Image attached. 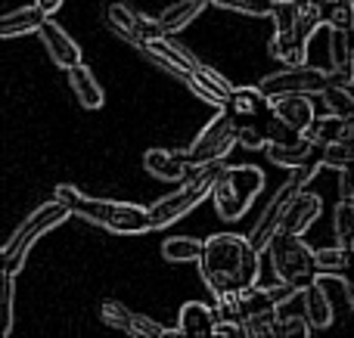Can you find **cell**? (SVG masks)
Returning <instances> with one entry per match:
<instances>
[{
    "label": "cell",
    "instance_id": "1",
    "mask_svg": "<svg viewBox=\"0 0 354 338\" xmlns=\"http://www.w3.org/2000/svg\"><path fill=\"white\" fill-rule=\"evenodd\" d=\"M261 252L252 246L249 236L214 233L205 239L199 258V277L214 298H230L236 292L258 283Z\"/></svg>",
    "mask_w": 354,
    "mask_h": 338
},
{
    "label": "cell",
    "instance_id": "2",
    "mask_svg": "<svg viewBox=\"0 0 354 338\" xmlns=\"http://www.w3.org/2000/svg\"><path fill=\"white\" fill-rule=\"evenodd\" d=\"M56 199L72 208V215L84 217L93 227H103L109 233L118 236H134V233H147L149 227V208H140V205H128V202H109V199H97L81 192L78 186L72 183H59L53 192Z\"/></svg>",
    "mask_w": 354,
    "mask_h": 338
},
{
    "label": "cell",
    "instance_id": "3",
    "mask_svg": "<svg viewBox=\"0 0 354 338\" xmlns=\"http://www.w3.org/2000/svg\"><path fill=\"white\" fill-rule=\"evenodd\" d=\"M264 190V171L255 165L224 168L212 190V202L221 221H239L252 208L255 196Z\"/></svg>",
    "mask_w": 354,
    "mask_h": 338
},
{
    "label": "cell",
    "instance_id": "4",
    "mask_svg": "<svg viewBox=\"0 0 354 338\" xmlns=\"http://www.w3.org/2000/svg\"><path fill=\"white\" fill-rule=\"evenodd\" d=\"M68 217H72V208H68L62 199H56V196L50 199V202L37 205V208L31 211V215L16 227V233L6 239V246H3V270L16 273L19 267L25 264V255H28V248L35 246V242L41 239L44 233H47V230L66 223Z\"/></svg>",
    "mask_w": 354,
    "mask_h": 338
},
{
    "label": "cell",
    "instance_id": "5",
    "mask_svg": "<svg viewBox=\"0 0 354 338\" xmlns=\"http://www.w3.org/2000/svg\"><path fill=\"white\" fill-rule=\"evenodd\" d=\"M221 171H224V168H221V161L193 168V177H189L180 190L171 192V196H165V199H159V202L149 208V227L162 230V227H168V223L180 221L183 215H189V211H193L202 199L212 196V190H214V183H218Z\"/></svg>",
    "mask_w": 354,
    "mask_h": 338
},
{
    "label": "cell",
    "instance_id": "6",
    "mask_svg": "<svg viewBox=\"0 0 354 338\" xmlns=\"http://www.w3.org/2000/svg\"><path fill=\"white\" fill-rule=\"evenodd\" d=\"M270 261L280 283H292L299 289L317 283L320 279V267H317V252L301 239L299 233H277L274 242L268 246Z\"/></svg>",
    "mask_w": 354,
    "mask_h": 338
},
{
    "label": "cell",
    "instance_id": "7",
    "mask_svg": "<svg viewBox=\"0 0 354 338\" xmlns=\"http://www.w3.org/2000/svg\"><path fill=\"white\" fill-rule=\"evenodd\" d=\"M233 146H239V121L227 109H221L183 152H187L189 168H202V165L224 161Z\"/></svg>",
    "mask_w": 354,
    "mask_h": 338
},
{
    "label": "cell",
    "instance_id": "8",
    "mask_svg": "<svg viewBox=\"0 0 354 338\" xmlns=\"http://www.w3.org/2000/svg\"><path fill=\"white\" fill-rule=\"evenodd\" d=\"M314 174H317V168H311V165H299L292 171V177L286 180V183L277 190V196L268 202V208L261 211V217H258V223H255V230H252V246L258 248V252H268V246L274 242V236L280 233V223H283V217H286V211H289V205H292V199L299 196L301 190L308 186V180H314Z\"/></svg>",
    "mask_w": 354,
    "mask_h": 338
},
{
    "label": "cell",
    "instance_id": "9",
    "mask_svg": "<svg viewBox=\"0 0 354 338\" xmlns=\"http://www.w3.org/2000/svg\"><path fill=\"white\" fill-rule=\"evenodd\" d=\"M299 286L292 283H280V286H270V289H258V286H249V289L236 292L230 298H218V320H249L255 314H264V310H277L283 308L286 301H292L299 295Z\"/></svg>",
    "mask_w": 354,
    "mask_h": 338
},
{
    "label": "cell",
    "instance_id": "10",
    "mask_svg": "<svg viewBox=\"0 0 354 338\" xmlns=\"http://www.w3.org/2000/svg\"><path fill=\"white\" fill-rule=\"evenodd\" d=\"M333 84V74L324 72V68H314V66H286L283 72H274L268 74V78L261 81V90L268 93V99L274 103V99L280 97H289V93H324L326 87Z\"/></svg>",
    "mask_w": 354,
    "mask_h": 338
},
{
    "label": "cell",
    "instance_id": "11",
    "mask_svg": "<svg viewBox=\"0 0 354 338\" xmlns=\"http://www.w3.org/2000/svg\"><path fill=\"white\" fill-rule=\"evenodd\" d=\"M320 25H326L320 6L305 10L292 28H289V31H277V34L270 37V56H274V59H280V62H286V66H301V62H305V56H308V41L317 34Z\"/></svg>",
    "mask_w": 354,
    "mask_h": 338
},
{
    "label": "cell",
    "instance_id": "12",
    "mask_svg": "<svg viewBox=\"0 0 354 338\" xmlns=\"http://www.w3.org/2000/svg\"><path fill=\"white\" fill-rule=\"evenodd\" d=\"M106 25L115 31L122 41H128L131 47H140L147 41H156V37L165 34L159 19H147L143 12H137L134 6L128 3H109L106 6Z\"/></svg>",
    "mask_w": 354,
    "mask_h": 338
},
{
    "label": "cell",
    "instance_id": "13",
    "mask_svg": "<svg viewBox=\"0 0 354 338\" xmlns=\"http://www.w3.org/2000/svg\"><path fill=\"white\" fill-rule=\"evenodd\" d=\"M137 50H140L143 59H149L153 66H159L165 74L183 81V84H189L193 68H196V62H199L187 47H180L177 41H171V34H162V37H156V41H147Z\"/></svg>",
    "mask_w": 354,
    "mask_h": 338
},
{
    "label": "cell",
    "instance_id": "14",
    "mask_svg": "<svg viewBox=\"0 0 354 338\" xmlns=\"http://www.w3.org/2000/svg\"><path fill=\"white\" fill-rule=\"evenodd\" d=\"M189 90L196 93L199 99H205V103L218 106V109H224L227 99H230L233 93V84L224 78L221 72H214L212 66H205V62H196L193 68V78H189Z\"/></svg>",
    "mask_w": 354,
    "mask_h": 338
},
{
    "label": "cell",
    "instance_id": "15",
    "mask_svg": "<svg viewBox=\"0 0 354 338\" xmlns=\"http://www.w3.org/2000/svg\"><path fill=\"white\" fill-rule=\"evenodd\" d=\"M37 34H41V43L47 47L50 59H53L59 68H72V66H78L81 62V47L72 41V34H68L66 28H59L50 16H47V22L41 25Z\"/></svg>",
    "mask_w": 354,
    "mask_h": 338
},
{
    "label": "cell",
    "instance_id": "16",
    "mask_svg": "<svg viewBox=\"0 0 354 338\" xmlns=\"http://www.w3.org/2000/svg\"><path fill=\"white\" fill-rule=\"evenodd\" d=\"M320 215H324V202H320V196L301 190L299 196L292 199V205H289L286 217H283L280 233H299V236H305L308 227H311V223L317 221Z\"/></svg>",
    "mask_w": 354,
    "mask_h": 338
},
{
    "label": "cell",
    "instance_id": "17",
    "mask_svg": "<svg viewBox=\"0 0 354 338\" xmlns=\"http://www.w3.org/2000/svg\"><path fill=\"white\" fill-rule=\"evenodd\" d=\"M143 168H147L153 177L168 180V183L183 180L193 171L187 161V152H171V149H147V152H143Z\"/></svg>",
    "mask_w": 354,
    "mask_h": 338
},
{
    "label": "cell",
    "instance_id": "18",
    "mask_svg": "<svg viewBox=\"0 0 354 338\" xmlns=\"http://www.w3.org/2000/svg\"><path fill=\"white\" fill-rule=\"evenodd\" d=\"M330 56H333V68H330L333 84L354 87V43H351V31L333 28Z\"/></svg>",
    "mask_w": 354,
    "mask_h": 338
},
{
    "label": "cell",
    "instance_id": "19",
    "mask_svg": "<svg viewBox=\"0 0 354 338\" xmlns=\"http://www.w3.org/2000/svg\"><path fill=\"white\" fill-rule=\"evenodd\" d=\"M214 326H218V310H212L202 301H187L177 314V335L205 338L214 335Z\"/></svg>",
    "mask_w": 354,
    "mask_h": 338
},
{
    "label": "cell",
    "instance_id": "20",
    "mask_svg": "<svg viewBox=\"0 0 354 338\" xmlns=\"http://www.w3.org/2000/svg\"><path fill=\"white\" fill-rule=\"evenodd\" d=\"M305 134H308V140H311L314 146L351 143L354 140V121H351V118L336 115V112H330V115H317V118H314V124L305 130Z\"/></svg>",
    "mask_w": 354,
    "mask_h": 338
},
{
    "label": "cell",
    "instance_id": "21",
    "mask_svg": "<svg viewBox=\"0 0 354 338\" xmlns=\"http://www.w3.org/2000/svg\"><path fill=\"white\" fill-rule=\"evenodd\" d=\"M270 112H274L280 121H286V124H292L295 130H301V134H305V130L314 124V118H317L308 93H289V97L274 99V103H270Z\"/></svg>",
    "mask_w": 354,
    "mask_h": 338
},
{
    "label": "cell",
    "instance_id": "22",
    "mask_svg": "<svg viewBox=\"0 0 354 338\" xmlns=\"http://www.w3.org/2000/svg\"><path fill=\"white\" fill-rule=\"evenodd\" d=\"M268 103L270 99L261 87H233V93H230V99H227L224 109L230 112L239 124H249L268 109Z\"/></svg>",
    "mask_w": 354,
    "mask_h": 338
},
{
    "label": "cell",
    "instance_id": "23",
    "mask_svg": "<svg viewBox=\"0 0 354 338\" xmlns=\"http://www.w3.org/2000/svg\"><path fill=\"white\" fill-rule=\"evenodd\" d=\"M68 87H72L75 99H78L84 109H103L106 103V93L103 87H100V81L93 78V72L87 66H72L68 68Z\"/></svg>",
    "mask_w": 354,
    "mask_h": 338
},
{
    "label": "cell",
    "instance_id": "24",
    "mask_svg": "<svg viewBox=\"0 0 354 338\" xmlns=\"http://www.w3.org/2000/svg\"><path fill=\"white\" fill-rule=\"evenodd\" d=\"M50 12L41 10L37 3L31 6H19V10L6 12L0 19V37H19V34H31V31H41V25L47 22Z\"/></svg>",
    "mask_w": 354,
    "mask_h": 338
},
{
    "label": "cell",
    "instance_id": "25",
    "mask_svg": "<svg viewBox=\"0 0 354 338\" xmlns=\"http://www.w3.org/2000/svg\"><path fill=\"white\" fill-rule=\"evenodd\" d=\"M301 301H305V317L311 320L314 329L333 326V301H330V295H326V286L320 283V279L301 289Z\"/></svg>",
    "mask_w": 354,
    "mask_h": 338
},
{
    "label": "cell",
    "instance_id": "26",
    "mask_svg": "<svg viewBox=\"0 0 354 338\" xmlns=\"http://www.w3.org/2000/svg\"><path fill=\"white\" fill-rule=\"evenodd\" d=\"M208 3H212V0H177V3H171L159 16L165 34H177V31H183L189 22H196V19H199V12L205 10Z\"/></svg>",
    "mask_w": 354,
    "mask_h": 338
},
{
    "label": "cell",
    "instance_id": "27",
    "mask_svg": "<svg viewBox=\"0 0 354 338\" xmlns=\"http://www.w3.org/2000/svg\"><path fill=\"white\" fill-rule=\"evenodd\" d=\"M311 149H314V143L308 140V134H305L299 143H268L264 155H268V161H274V165H280V168H299L308 161Z\"/></svg>",
    "mask_w": 354,
    "mask_h": 338
},
{
    "label": "cell",
    "instance_id": "28",
    "mask_svg": "<svg viewBox=\"0 0 354 338\" xmlns=\"http://www.w3.org/2000/svg\"><path fill=\"white\" fill-rule=\"evenodd\" d=\"M205 242L193 239V236H174V239L162 242V258L171 264H187V261H199Z\"/></svg>",
    "mask_w": 354,
    "mask_h": 338
},
{
    "label": "cell",
    "instance_id": "29",
    "mask_svg": "<svg viewBox=\"0 0 354 338\" xmlns=\"http://www.w3.org/2000/svg\"><path fill=\"white\" fill-rule=\"evenodd\" d=\"M333 230H336L339 246L354 248V199H339L333 211Z\"/></svg>",
    "mask_w": 354,
    "mask_h": 338
},
{
    "label": "cell",
    "instance_id": "30",
    "mask_svg": "<svg viewBox=\"0 0 354 338\" xmlns=\"http://www.w3.org/2000/svg\"><path fill=\"white\" fill-rule=\"evenodd\" d=\"M320 12H324V22L330 28H354V0H324Z\"/></svg>",
    "mask_w": 354,
    "mask_h": 338
},
{
    "label": "cell",
    "instance_id": "31",
    "mask_svg": "<svg viewBox=\"0 0 354 338\" xmlns=\"http://www.w3.org/2000/svg\"><path fill=\"white\" fill-rule=\"evenodd\" d=\"M280 308L277 310H264V314H255L249 320H243L245 335L252 338H268V335H280Z\"/></svg>",
    "mask_w": 354,
    "mask_h": 338
},
{
    "label": "cell",
    "instance_id": "32",
    "mask_svg": "<svg viewBox=\"0 0 354 338\" xmlns=\"http://www.w3.org/2000/svg\"><path fill=\"white\" fill-rule=\"evenodd\" d=\"M354 261V248H345V246H330V248H320L317 252V267H320V273H339V270H345Z\"/></svg>",
    "mask_w": 354,
    "mask_h": 338
},
{
    "label": "cell",
    "instance_id": "33",
    "mask_svg": "<svg viewBox=\"0 0 354 338\" xmlns=\"http://www.w3.org/2000/svg\"><path fill=\"white\" fill-rule=\"evenodd\" d=\"M212 3L221 6V10L243 12V16H252V19L274 16V10H277V0H212Z\"/></svg>",
    "mask_w": 354,
    "mask_h": 338
},
{
    "label": "cell",
    "instance_id": "34",
    "mask_svg": "<svg viewBox=\"0 0 354 338\" xmlns=\"http://www.w3.org/2000/svg\"><path fill=\"white\" fill-rule=\"evenodd\" d=\"M100 320L112 329H122V332L131 335L134 329V310H128L122 301H103L100 304Z\"/></svg>",
    "mask_w": 354,
    "mask_h": 338
},
{
    "label": "cell",
    "instance_id": "35",
    "mask_svg": "<svg viewBox=\"0 0 354 338\" xmlns=\"http://www.w3.org/2000/svg\"><path fill=\"white\" fill-rule=\"evenodd\" d=\"M324 103H326V109H330V112H336V115L351 118V121H354V93H351V87L330 84L324 90Z\"/></svg>",
    "mask_w": 354,
    "mask_h": 338
},
{
    "label": "cell",
    "instance_id": "36",
    "mask_svg": "<svg viewBox=\"0 0 354 338\" xmlns=\"http://www.w3.org/2000/svg\"><path fill=\"white\" fill-rule=\"evenodd\" d=\"M12 270L0 273V335L12 332Z\"/></svg>",
    "mask_w": 354,
    "mask_h": 338
},
{
    "label": "cell",
    "instance_id": "37",
    "mask_svg": "<svg viewBox=\"0 0 354 338\" xmlns=\"http://www.w3.org/2000/svg\"><path fill=\"white\" fill-rule=\"evenodd\" d=\"M324 161L326 168H336V171H342V168L354 165V149L351 143H330V146H324Z\"/></svg>",
    "mask_w": 354,
    "mask_h": 338
},
{
    "label": "cell",
    "instance_id": "38",
    "mask_svg": "<svg viewBox=\"0 0 354 338\" xmlns=\"http://www.w3.org/2000/svg\"><path fill=\"white\" fill-rule=\"evenodd\" d=\"M174 332H177V326L168 329V326H162V323L149 320V317L134 314V329H131V335H137V338H168Z\"/></svg>",
    "mask_w": 354,
    "mask_h": 338
},
{
    "label": "cell",
    "instance_id": "39",
    "mask_svg": "<svg viewBox=\"0 0 354 338\" xmlns=\"http://www.w3.org/2000/svg\"><path fill=\"white\" fill-rule=\"evenodd\" d=\"M301 12H305V10H301L295 0H277V10H274V25H277V31H289L295 22H299Z\"/></svg>",
    "mask_w": 354,
    "mask_h": 338
},
{
    "label": "cell",
    "instance_id": "40",
    "mask_svg": "<svg viewBox=\"0 0 354 338\" xmlns=\"http://www.w3.org/2000/svg\"><path fill=\"white\" fill-rule=\"evenodd\" d=\"M239 146L243 149H264L268 146V130L258 128L255 121L239 124Z\"/></svg>",
    "mask_w": 354,
    "mask_h": 338
},
{
    "label": "cell",
    "instance_id": "41",
    "mask_svg": "<svg viewBox=\"0 0 354 338\" xmlns=\"http://www.w3.org/2000/svg\"><path fill=\"white\" fill-rule=\"evenodd\" d=\"M311 320L308 317H283L280 320V335H299V338H308L311 335Z\"/></svg>",
    "mask_w": 354,
    "mask_h": 338
},
{
    "label": "cell",
    "instance_id": "42",
    "mask_svg": "<svg viewBox=\"0 0 354 338\" xmlns=\"http://www.w3.org/2000/svg\"><path fill=\"white\" fill-rule=\"evenodd\" d=\"M339 196L342 199H354V165L339 171Z\"/></svg>",
    "mask_w": 354,
    "mask_h": 338
},
{
    "label": "cell",
    "instance_id": "43",
    "mask_svg": "<svg viewBox=\"0 0 354 338\" xmlns=\"http://www.w3.org/2000/svg\"><path fill=\"white\" fill-rule=\"evenodd\" d=\"M35 3L41 6V10H47V12H56L62 3H66V0H35Z\"/></svg>",
    "mask_w": 354,
    "mask_h": 338
},
{
    "label": "cell",
    "instance_id": "44",
    "mask_svg": "<svg viewBox=\"0 0 354 338\" xmlns=\"http://www.w3.org/2000/svg\"><path fill=\"white\" fill-rule=\"evenodd\" d=\"M351 43H354V28H351Z\"/></svg>",
    "mask_w": 354,
    "mask_h": 338
}]
</instances>
